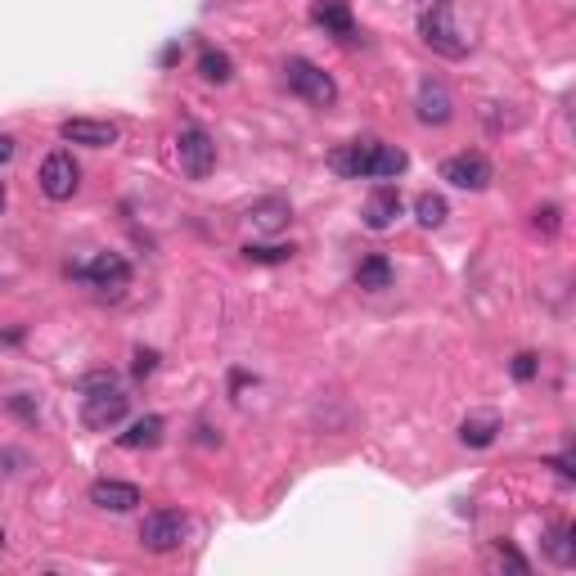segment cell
I'll list each match as a JSON object with an SVG mask.
<instances>
[{
  "label": "cell",
  "mask_w": 576,
  "mask_h": 576,
  "mask_svg": "<svg viewBox=\"0 0 576 576\" xmlns=\"http://www.w3.org/2000/svg\"><path fill=\"white\" fill-rule=\"evenodd\" d=\"M311 18H315V23H320L329 36H338V41H351V36H356V23H351L347 0H315Z\"/></svg>",
  "instance_id": "5bb4252c"
},
{
  "label": "cell",
  "mask_w": 576,
  "mask_h": 576,
  "mask_svg": "<svg viewBox=\"0 0 576 576\" xmlns=\"http://www.w3.org/2000/svg\"><path fill=\"white\" fill-rule=\"evenodd\" d=\"M72 275L104 297H122L126 284H131V266H126V257H117V252H95L86 266H72Z\"/></svg>",
  "instance_id": "3957f363"
},
{
  "label": "cell",
  "mask_w": 576,
  "mask_h": 576,
  "mask_svg": "<svg viewBox=\"0 0 576 576\" xmlns=\"http://www.w3.org/2000/svg\"><path fill=\"white\" fill-rule=\"evenodd\" d=\"M513 378H518V383H531V378H536V356H531V351L513 356Z\"/></svg>",
  "instance_id": "4316f807"
},
{
  "label": "cell",
  "mask_w": 576,
  "mask_h": 576,
  "mask_svg": "<svg viewBox=\"0 0 576 576\" xmlns=\"http://www.w3.org/2000/svg\"><path fill=\"white\" fill-rule=\"evenodd\" d=\"M356 288H365V293H383V288H392V261H387L383 252L365 257L356 266Z\"/></svg>",
  "instance_id": "2e32d148"
},
{
  "label": "cell",
  "mask_w": 576,
  "mask_h": 576,
  "mask_svg": "<svg viewBox=\"0 0 576 576\" xmlns=\"http://www.w3.org/2000/svg\"><path fill=\"white\" fill-rule=\"evenodd\" d=\"M410 167V158H405V149H396V144H374V158H369V180H396L401 171Z\"/></svg>",
  "instance_id": "9a60e30c"
},
{
  "label": "cell",
  "mask_w": 576,
  "mask_h": 576,
  "mask_svg": "<svg viewBox=\"0 0 576 576\" xmlns=\"http://www.w3.org/2000/svg\"><path fill=\"white\" fill-rule=\"evenodd\" d=\"M360 216H365L369 230H387V225H396V216H401V189L383 180V185L365 198V212Z\"/></svg>",
  "instance_id": "7c38bea8"
},
{
  "label": "cell",
  "mask_w": 576,
  "mask_h": 576,
  "mask_svg": "<svg viewBox=\"0 0 576 576\" xmlns=\"http://www.w3.org/2000/svg\"><path fill=\"white\" fill-rule=\"evenodd\" d=\"M59 135L68 144H86V149H108V144H117V126L113 122H95V117H68V122H59Z\"/></svg>",
  "instance_id": "30bf717a"
},
{
  "label": "cell",
  "mask_w": 576,
  "mask_h": 576,
  "mask_svg": "<svg viewBox=\"0 0 576 576\" xmlns=\"http://www.w3.org/2000/svg\"><path fill=\"white\" fill-rule=\"evenodd\" d=\"M158 369V351H135V378H144V374H153Z\"/></svg>",
  "instance_id": "83f0119b"
},
{
  "label": "cell",
  "mask_w": 576,
  "mask_h": 576,
  "mask_svg": "<svg viewBox=\"0 0 576 576\" xmlns=\"http://www.w3.org/2000/svg\"><path fill=\"white\" fill-rule=\"evenodd\" d=\"M414 216H419L423 230H437V225H446L450 207H446V198H441V194H419V198H414Z\"/></svg>",
  "instance_id": "7402d4cb"
},
{
  "label": "cell",
  "mask_w": 576,
  "mask_h": 576,
  "mask_svg": "<svg viewBox=\"0 0 576 576\" xmlns=\"http://www.w3.org/2000/svg\"><path fill=\"white\" fill-rule=\"evenodd\" d=\"M5 198H9V194H5V180H0V212H5Z\"/></svg>",
  "instance_id": "4dcf8cb0"
},
{
  "label": "cell",
  "mask_w": 576,
  "mask_h": 576,
  "mask_svg": "<svg viewBox=\"0 0 576 576\" xmlns=\"http://www.w3.org/2000/svg\"><path fill=\"white\" fill-rule=\"evenodd\" d=\"M545 554L554 558L558 567L576 563V545H572V527H567V522H554V527L545 531Z\"/></svg>",
  "instance_id": "44dd1931"
},
{
  "label": "cell",
  "mask_w": 576,
  "mask_h": 576,
  "mask_svg": "<svg viewBox=\"0 0 576 576\" xmlns=\"http://www.w3.org/2000/svg\"><path fill=\"white\" fill-rule=\"evenodd\" d=\"M374 144L378 140H351V144H338L329 153V167L347 180H369V158H374Z\"/></svg>",
  "instance_id": "8fae6325"
},
{
  "label": "cell",
  "mask_w": 576,
  "mask_h": 576,
  "mask_svg": "<svg viewBox=\"0 0 576 576\" xmlns=\"http://www.w3.org/2000/svg\"><path fill=\"white\" fill-rule=\"evenodd\" d=\"M86 396H81V419H86V428H95V432H108L113 423H122L126 419V392L117 387V378L113 374H90L86 383Z\"/></svg>",
  "instance_id": "6da1fadb"
},
{
  "label": "cell",
  "mask_w": 576,
  "mask_h": 576,
  "mask_svg": "<svg viewBox=\"0 0 576 576\" xmlns=\"http://www.w3.org/2000/svg\"><path fill=\"white\" fill-rule=\"evenodd\" d=\"M176 158H180V171H185L189 180L212 176V167H216V144H212V135H207L198 122H185V126L176 131Z\"/></svg>",
  "instance_id": "277c9868"
},
{
  "label": "cell",
  "mask_w": 576,
  "mask_h": 576,
  "mask_svg": "<svg viewBox=\"0 0 576 576\" xmlns=\"http://www.w3.org/2000/svg\"><path fill=\"white\" fill-rule=\"evenodd\" d=\"M90 504H99V509H108V513H131L135 504H140V486L104 477V482L90 486Z\"/></svg>",
  "instance_id": "4fadbf2b"
},
{
  "label": "cell",
  "mask_w": 576,
  "mask_h": 576,
  "mask_svg": "<svg viewBox=\"0 0 576 576\" xmlns=\"http://www.w3.org/2000/svg\"><path fill=\"white\" fill-rule=\"evenodd\" d=\"M243 257L261 261V266H275V261L293 257V243H248V248H243Z\"/></svg>",
  "instance_id": "603a6c76"
},
{
  "label": "cell",
  "mask_w": 576,
  "mask_h": 576,
  "mask_svg": "<svg viewBox=\"0 0 576 576\" xmlns=\"http://www.w3.org/2000/svg\"><path fill=\"white\" fill-rule=\"evenodd\" d=\"M288 216H293V212H288L284 198H266V203H257V207L248 212V221L257 225V230L275 234V230H284V225H288Z\"/></svg>",
  "instance_id": "ffe728a7"
},
{
  "label": "cell",
  "mask_w": 576,
  "mask_h": 576,
  "mask_svg": "<svg viewBox=\"0 0 576 576\" xmlns=\"http://www.w3.org/2000/svg\"><path fill=\"white\" fill-rule=\"evenodd\" d=\"M41 194L45 198H54V203H68L72 194H77V185H81V167L72 162V153L68 149H54L50 158L41 162Z\"/></svg>",
  "instance_id": "8992f818"
},
{
  "label": "cell",
  "mask_w": 576,
  "mask_h": 576,
  "mask_svg": "<svg viewBox=\"0 0 576 576\" xmlns=\"http://www.w3.org/2000/svg\"><path fill=\"white\" fill-rule=\"evenodd\" d=\"M500 558H504V563H509V567H518V572H527V558H522L513 545H504V540H500Z\"/></svg>",
  "instance_id": "f1b7e54d"
},
{
  "label": "cell",
  "mask_w": 576,
  "mask_h": 576,
  "mask_svg": "<svg viewBox=\"0 0 576 576\" xmlns=\"http://www.w3.org/2000/svg\"><path fill=\"white\" fill-rule=\"evenodd\" d=\"M9 414H14V419H23V423H36V396H27V392H14L9 396Z\"/></svg>",
  "instance_id": "d4e9b609"
},
{
  "label": "cell",
  "mask_w": 576,
  "mask_h": 576,
  "mask_svg": "<svg viewBox=\"0 0 576 576\" xmlns=\"http://www.w3.org/2000/svg\"><path fill=\"white\" fill-rule=\"evenodd\" d=\"M419 36H423L428 50L441 54V59H464V54H468V36L459 32L455 18H450V0H423Z\"/></svg>",
  "instance_id": "7a4b0ae2"
},
{
  "label": "cell",
  "mask_w": 576,
  "mask_h": 576,
  "mask_svg": "<svg viewBox=\"0 0 576 576\" xmlns=\"http://www.w3.org/2000/svg\"><path fill=\"white\" fill-rule=\"evenodd\" d=\"M180 540H185V518L176 509H153L140 522V545L149 554H171V549H180Z\"/></svg>",
  "instance_id": "52a82bcc"
},
{
  "label": "cell",
  "mask_w": 576,
  "mask_h": 576,
  "mask_svg": "<svg viewBox=\"0 0 576 576\" xmlns=\"http://www.w3.org/2000/svg\"><path fill=\"white\" fill-rule=\"evenodd\" d=\"M491 158L486 153H455V158H446L441 162V180H450L455 189H486L491 185Z\"/></svg>",
  "instance_id": "ba28073f"
},
{
  "label": "cell",
  "mask_w": 576,
  "mask_h": 576,
  "mask_svg": "<svg viewBox=\"0 0 576 576\" xmlns=\"http://www.w3.org/2000/svg\"><path fill=\"white\" fill-rule=\"evenodd\" d=\"M414 113H419L423 126H446L450 117H455V99H450L446 81L423 77L419 90H414Z\"/></svg>",
  "instance_id": "9c48e42d"
},
{
  "label": "cell",
  "mask_w": 576,
  "mask_h": 576,
  "mask_svg": "<svg viewBox=\"0 0 576 576\" xmlns=\"http://www.w3.org/2000/svg\"><path fill=\"white\" fill-rule=\"evenodd\" d=\"M117 441H122L126 450H153L162 441V419L158 414H144V419H135Z\"/></svg>",
  "instance_id": "e0dca14e"
},
{
  "label": "cell",
  "mask_w": 576,
  "mask_h": 576,
  "mask_svg": "<svg viewBox=\"0 0 576 576\" xmlns=\"http://www.w3.org/2000/svg\"><path fill=\"white\" fill-rule=\"evenodd\" d=\"M284 81H288V90H293V95L306 99V104L329 108L333 99H338V86H333V77H329L324 68H315L311 59H288V63H284Z\"/></svg>",
  "instance_id": "5b68a950"
},
{
  "label": "cell",
  "mask_w": 576,
  "mask_h": 576,
  "mask_svg": "<svg viewBox=\"0 0 576 576\" xmlns=\"http://www.w3.org/2000/svg\"><path fill=\"white\" fill-rule=\"evenodd\" d=\"M495 432H500V419H495V414H473V419L459 423V441H464V446H473V450L491 446Z\"/></svg>",
  "instance_id": "ac0fdd59"
},
{
  "label": "cell",
  "mask_w": 576,
  "mask_h": 576,
  "mask_svg": "<svg viewBox=\"0 0 576 576\" xmlns=\"http://www.w3.org/2000/svg\"><path fill=\"white\" fill-rule=\"evenodd\" d=\"M198 77H203L207 86H225V81L234 77V59L225 50H203L198 54Z\"/></svg>",
  "instance_id": "d6986e66"
},
{
  "label": "cell",
  "mask_w": 576,
  "mask_h": 576,
  "mask_svg": "<svg viewBox=\"0 0 576 576\" xmlns=\"http://www.w3.org/2000/svg\"><path fill=\"white\" fill-rule=\"evenodd\" d=\"M27 468V455L23 450H0V477H14Z\"/></svg>",
  "instance_id": "484cf974"
},
{
  "label": "cell",
  "mask_w": 576,
  "mask_h": 576,
  "mask_svg": "<svg viewBox=\"0 0 576 576\" xmlns=\"http://www.w3.org/2000/svg\"><path fill=\"white\" fill-rule=\"evenodd\" d=\"M531 225H536V230L545 234V239H554V234H558V225H563V212H558L554 203H549V207H536V216H531Z\"/></svg>",
  "instance_id": "cb8c5ba5"
},
{
  "label": "cell",
  "mask_w": 576,
  "mask_h": 576,
  "mask_svg": "<svg viewBox=\"0 0 576 576\" xmlns=\"http://www.w3.org/2000/svg\"><path fill=\"white\" fill-rule=\"evenodd\" d=\"M0 545H5V527H0Z\"/></svg>",
  "instance_id": "1f68e13d"
},
{
  "label": "cell",
  "mask_w": 576,
  "mask_h": 576,
  "mask_svg": "<svg viewBox=\"0 0 576 576\" xmlns=\"http://www.w3.org/2000/svg\"><path fill=\"white\" fill-rule=\"evenodd\" d=\"M14 158V140H9V135H0V162H9Z\"/></svg>",
  "instance_id": "f546056e"
}]
</instances>
